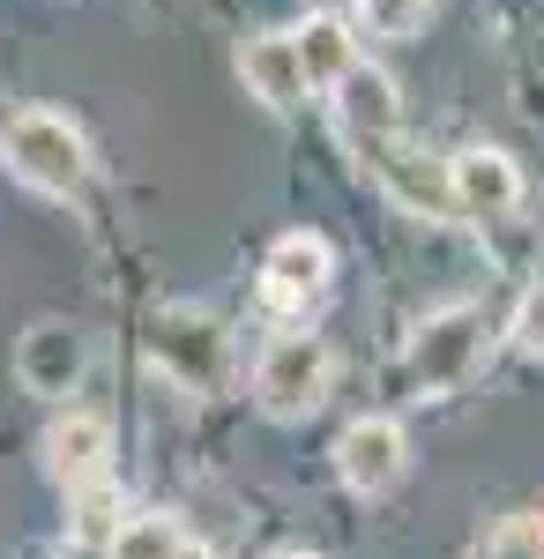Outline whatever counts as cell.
<instances>
[{
  "instance_id": "obj_1",
  "label": "cell",
  "mask_w": 544,
  "mask_h": 559,
  "mask_svg": "<svg viewBox=\"0 0 544 559\" xmlns=\"http://www.w3.org/2000/svg\"><path fill=\"white\" fill-rule=\"evenodd\" d=\"M0 157H8V173L23 179L31 194H52V202H75L90 179V142L75 120H60V112H15L8 128H0Z\"/></svg>"
},
{
  "instance_id": "obj_2",
  "label": "cell",
  "mask_w": 544,
  "mask_h": 559,
  "mask_svg": "<svg viewBox=\"0 0 544 559\" xmlns=\"http://www.w3.org/2000/svg\"><path fill=\"white\" fill-rule=\"evenodd\" d=\"M329 381H335V350L314 329H284V336H269L261 358H253V403L269 418H284V426L314 418L329 403Z\"/></svg>"
},
{
  "instance_id": "obj_3",
  "label": "cell",
  "mask_w": 544,
  "mask_h": 559,
  "mask_svg": "<svg viewBox=\"0 0 544 559\" xmlns=\"http://www.w3.org/2000/svg\"><path fill=\"white\" fill-rule=\"evenodd\" d=\"M485 344H493V313L485 306H440V313H425L418 336H411V381H418V395L470 388L477 366H485Z\"/></svg>"
},
{
  "instance_id": "obj_4",
  "label": "cell",
  "mask_w": 544,
  "mask_h": 559,
  "mask_svg": "<svg viewBox=\"0 0 544 559\" xmlns=\"http://www.w3.org/2000/svg\"><path fill=\"white\" fill-rule=\"evenodd\" d=\"M358 157H366V173L380 179V194L395 202V210L425 216V224H456V187H448V165L440 157H425L418 142H403V128L395 134H366L358 142Z\"/></svg>"
},
{
  "instance_id": "obj_5",
  "label": "cell",
  "mask_w": 544,
  "mask_h": 559,
  "mask_svg": "<svg viewBox=\"0 0 544 559\" xmlns=\"http://www.w3.org/2000/svg\"><path fill=\"white\" fill-rule=\"evenodd\" d=\"M403 471H411V432L395 426V418L366 411V418H351V426H343V440H335V477H343L358 500L395 492Z\"/></svg>"
},
{
  "instance_id": "obj_6",
  "label": "cell",
  "mask_w": 544,
  "mask_h": 559,
  "mask_svg": "<svg viewBox=\"0 0 544 559\" xmlns=\"http://www.w3.org/2000/svg\"><path fill=\"white\" fill-rule=\"evenodd\" d=\"M329 276H335V247L321 231H284L269 261H261V306L269 313H306V306L329 299Z\"/></svg>"
},
{
  "instance_id": "obj_7",
  "label": "cell",
  "mask_w": 544,
  "mask_h": 559,
  "mask_svg": "<svg viewBox=\"0 0 544 559\" xmlns=\"http://www.w3.org/2000/svg\"><path fill=\"white\" fill-rule=\"evenodd\" d=\"M90 373V336L75 321H31L23 344H15V381L45 395V403H68Z\"/></svg>"
},
{
  "instance_id": "obj_8",
  "label": "cell",
  "mask_w": 544,
  "mask_h": 559,
  "mask_svg": "<svg viewBox=\"0 0 544 559\" xmlns=\"http://www.w3.org/2000/svg\"><path fill=\"white\" fill-rule=\"evenodd\" d=\"M105 471H113V418L68 411L45 426V477L60 492H90V485H105Z\"/></svg>"
},
{
  "instance_id": "obj_9",
  "label": "cell",
  "mask_w": 544,
  "mask_h": 559,
  "mask_svg": "<svg viewBox=\"0 0 544 559\" xmlns=\"http://www.w3.org/2000/svg\"><path fill=\"white\" fill-rule=\"evenodd\" d=\"M157 366H165L179 388H216L224 373V329H216L202 306H172L165 321H157Z\"/></svg>"
},
{
  "instance_id": "obj_10",
  "label": "cell",
  "mask_w": 544,
  "mask_h": 559,
  "mask_svg": "<svg viewBox=\"0 0 544 559\" xmlns=\"http://www.w3.org/2000/svg\"><path fill=\"white\" fill-rule=\"evenodd\" d=\"M448 187H456V210L470 224H507L522 210V173L507 150H462L448 157Z\"/></svg>"
},
{
  "instance_id": "obj_11",
  "label": "cell",
  "mask_w": 544,
  "mask_h": 559,
  "mask_svg": "<svg viewBox=\"0 0 544 559\" xmlns=\"http://www.w3.org/2000/svg\"><path fill=\"white\" fill-rule=\"evenodd\" d=\"M239 75H247V90L269 105V112H298V105L314 97V90H306V68H298V52H292V31H276V38H247Z\"/></svg>"
},
{
  "instance_id": "obj_12",
  "label": "cell",
  "mask_w": 544,
  "mask_h": 559,
  "mask_svg": "<svg viewBox=\"0 0 544 559\" xmlns=\"http://www.w3.org/2000/svg\"><path fill=\"white\" fill-rule=\"evenodd\" d=\"M329 97H335V112H343V128H351V142L403 128V97H395V83H388L380 68H366V60H351Z\"/></svg>"
},
{
  "instance_id": "obj_13",
  "label": "cell",
  "mask_w": 544,
  "mask_h": 559,
  "mask_svg": "<svg viewBox=\"0 0 544 559\" xmlns=\"http://www.w3.org/2000/svg\"><path fill=\"white\" fill-rule=\"evenodd\" d=\"M292 52H298V68H306V90H321V97H329V90L343 83V68L358 60V45H351V31H343L335 15H306L292 31Z\"/></svg>"
},
{
  "instance_id": "obj_14",
  "label": "cell",
  "mask_w": 544,
  "mask_h": 559,
  "mask_svg": "<svg viewBox=\"0 0 544 559\" xmlns=\"http://www.w3.org/2000/svg\"><path fill=\"white\" fill-rule=\"evenodd\" d=\"M194 545L172 515H120V530L105 537V559H179Z\"/></svg>"
},
{
  "instance_id": "obj_15",
  "label": "cell",
  "mask_w": 544,
  "mask_h": 559,
  "mask_svg": "<svg viewBox=\"0 0 544 559\" xmlns=\"http://www.w3.org/2000/svg\"><path fill=\"white\" fill-rule=\"evenodd\" d=\"M358 15H366L374 38H411L425 15H433V0H358Z\"/></svg>"
},
{
  "instance_id": "obj_16",
  "label": "cell",
  "mask_w": 544,
  "mask_h": 559,
  "mask_svg": "<svg viewBox=\"0 0 544 559\" xmlns=\"http://www.w3.org/2000/svg\"><path fill=\"white\" fill-rule=\"evenodd\" d=\"M493 559H544V508H530V515L500 522V537H493Z\"/></svg>"
},
{
  "instance_id": "obj_17",
  "label": "cell",
  "mask_w": 544,
  "mask_h": 559,
  "mask_svg": "<svg viewBox=\"0 0 544 559\" xmlns=\"http://www.w3.org/2000/svg\"><path fill=\"white\" fill-rule=\"evenodd\" d=\"M507 344L530 350V358H544V276L522 292V306H515V329H507Z\"/></svg>"
},
{
  "instance_id": "obj_18",
  "label": "cell",
  "mask_w": 544,
  "mask_h": 559,
  "mask_svg": "<svg viewBox=\"0 0 544 559\" xmlns=\"http://www.w3.org/2000/svg\"><path fill=\"white\" fill-rule=\"evenodd\" d=\"M52 559H105V545H83V537H75V545H60Z\"/></svg>"
},
{
  "instance_id": "obj_19",
  "label": "cell",
  "mask_w": 544,
  "mask_h": 559,
  "mask_svg": "<svg viewBox=\"0 0 544 559\" xmlns=\"http://www.w3.org/2000/svg\"><path fill=\"white\" fill-rule=\"evenodd\" d=\"M276 559H321V552H276Z\"/></svg>"
}]
</instances>
